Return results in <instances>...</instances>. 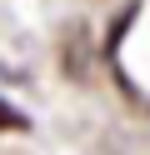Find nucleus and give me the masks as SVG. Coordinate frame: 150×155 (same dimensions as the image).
<instances>
[{
  "mask_svg": "<svg viewBox=\"0 0 150 155\" xmlns=\"http://www.w3.org/2000/svg\"><path fill=\"white\" fill-rule=\"evenodd\" d=\"M0 130H30L25 110H15V105H5V100H0Z\"/></svg>",
  "mask_w": 150,
  "mask_h": 155,
  "instance_id": "1",
  "label": "nucleus"
}]
</instances>
